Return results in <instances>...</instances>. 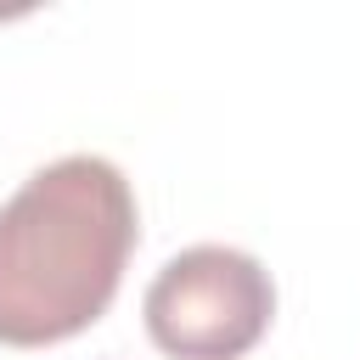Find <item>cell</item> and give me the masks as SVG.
<instances>
[{
	"instance_id": "1",
	"label": "cell",
	"mask_w": 360,
	"mask_h": 360,
	"mask_svg": "<svg viewBox=\"0 0 360 360\" xmlns=\"http://www.w3.org/2000/svg\"><path fill=\"white\" fill-rule=\"evenodd\" d=\"M141 219L118 163L68 152L0 202V343L51 349L96 326L124 281Z\"/></svg>"
},
{
	"instance_id": "2",
	"label": "cell",
	"mask_w": 360,
	"mask_h": 360,
	"mask_svg": "<svg viewBox=\"0 0 360 360\" xmlns=\"http://www.w3.org/2000/svg\"><path fill=\"white\" fill-rule=\"evenodd\" d=\"M141 315L169 360H242L270 332L276 281L253 253L197 242L152 276Z\"/></svg>"
}]
</instances>
